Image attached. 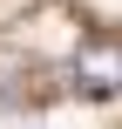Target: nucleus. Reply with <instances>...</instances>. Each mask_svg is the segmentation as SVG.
<instances>
[{"mask_svg":"<svg viewBox=\"0 0 122 129\" xmlns=\"http://www.w3.org/2000/svg\"><path fill=\"white\" fill-rule=\"evenodd\" d=\"M68 75H75V88H82L88 102H109V95H122V41H115V34H88V41L75 48Z\"/></svg>","mask_w":122,"mask_h":129,"instance_id":"obj_1","label":"nucleus"}]
</instances>
